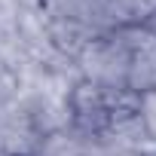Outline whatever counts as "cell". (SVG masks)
Here are the masks:
<instances>
[{
    "label": "cell",
    "mask_w": 156,
    "mask_h": 156,
    "mask_svg": "<svg viewBox=\"0 0 156 156\" xmlns=\"http://www.w3.org/2000/svg\"><path fill=\"white\" fill-rule=\"evenodd\" d=\"M126 92L135 98L156 92V28L153 25H135L129 70H126Z\"/></svg>",
    "instance_id": "3957f363"
},
{
    "label": "cell",
    "mask_w": 156,
    "mask_h": 156,
    "mask_svg": "<svg viewBox=\"0 0 156 156\" xmlns=\"http://www.w3.org/2000/svg\"><path fill=\"white\" fill-rule=\"evenodd\" d=\"M141 113H144L147 129H150V132H153V138H156V92H150V95H144V98H141Z\"/></svg>",
    "instance_id": "277c9868"
},
{
    "label": "cell",
    "mask_w": 156,
    "mask_h": 156,
    "mask_svg": "<svg viewBox=\"0 0 156 156\" xmlns=\"http://www.w3.org/2000/svg\"><path fill=\"white\" fill-rule=\"evenodd\" d=\"M132 34L135 25L107 31L92 37L80 55L73 58L76 76L86 83H95L107 92H126V70H129V52H132Z\"/></svg>",
    "instance_id": "6da1fadb"
},
{
    "label": "cell",
    "mask_w": 156,
    "mask_h": 156,
    "mask_svg": "<svg viewBox=\"0 0 156 156\" xmlns=\"http://www.w3.org/2000/svg\"><path fill=\"white\" fill-rule=\"evenodd\" d=\"M46 132L22 95L0 107V156H34Z\"/></svg>",
    "instance_id": "7a4b0ae2"
}]
</instances>
